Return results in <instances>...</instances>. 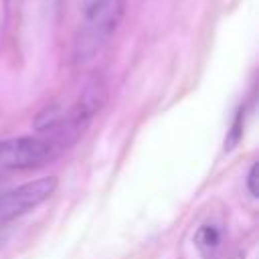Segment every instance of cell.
I'll list each match as a JSON object with an SVG mask.
<instances>
[{
    "mask_svg": "<svg viewBox=\"0 0 259 259\" xmlns=\"http://www.w3.org/2000/svg\"><path fill=\"white\" fill-rule=\"evenodd\" d=\"M123 8L125 0H93L75 40L77 61H87L101 51V47L115 32L123 16Z\"/></svg>",
    "mask_w": 259,
    "mask_h": 259,
    "instance_id": "1",
    "label": "cell"
},
{
    "mask_svg": "<svg viewBox=\"0 0 259 259\" xmlns=\"http://www.w3.org/2000/svg\"><path fill=\"white\" fill-rule=\"evenodd\" d=\"M61 152L57 140H42L32 136H18L0 142V168L32 170L53 162Z\"/></svg>",
    "mask_w": 259,
    "mask_h": 259,
    "instance_id": "2",
    "label": "cell"
},
{
    "mask_svg": "<svg viewBox=\"0 0 259 259\" xmlns=\"http://www.w3.org/2000/svg\"><path fill=\"white\" fill-rule=\"evenodd\" d=\"M55 188H57V178L45 176V178H36L32 182L0 192V223H6L30 212L32 208L42 204L55 192Z\"/></svg>",
    "mask_w": 259,
    "mask_h": 259,
    "instance_id": "3",
    "label": "cell"
},
{
    "mask_svg": "<svg viewBox=\"0 0 259 259\" xmlns=\"http://www.w3.org/2000/svg\"><path fill=\"white\" fill-rule=\"evenodd\" d=\"M194 243H196V247L202 253L208 255V253H212L219 247V243H221V231L214 225H202L196 231V235H194Z\"/></svg>",
    "mask_w": 259,
    "mask_h": 259,
    "instance_id": "4",
    "label": "cell"
},
{
    "mask_svg": "<svg viewBox=\"0 0 259 259\" xmlns=\"http://www.w3.org/2000/svg\"><path fill=\"white\" fill-rule=\"evenodd\" d=\"M241 125H243V111H239L237 117H235V121H233V132H231V136L227 140V150H231L239 142V138H241Z\"/></svg>",
    "mask_w": 259,
    "mask_h": 259,
    "instance_id": "5",
    "label": "cell"
},
{
    "mask_svg": "<svg viewBox=\"0 0 259 259\" xmlns=\"http://www.w3.org/2000/svg\"><path fill=\"white\" fill-rule=\"evenodd\" d=\"M247 188H249V194L251 196H257V164H253L249 168V174H247Z\"/></svg>",
    "mask_w": 259,
    "mask_h": 259,
    "instance_id": "6",
    "label": "cell"
},
{
    "mask_svg": "<svg viewBox=\"0 0 259 259\" xmlns=\"http://www.w3.org/2000/svg\"><path fill=\"white\" fill-rule=\"evenodd\" d=\"M4 241H6V233L0 229V249H2V245H4Z\"/></svg>",
    "mask_w": 259,
    "mask_h": 259,
    "instance_id": "7",
    "label": "cell"
},
{
    "mask_svg": "<svg viewBox=\"0 0 259 259\" xmlns=\"http://www.w3.org/2000/svg\"><path fill=\"white\" fill-rule=\"evenodd\" d=\"M233 259H245V255H241V253H239V255H235Z\"/></svg>",
    "mask_w": 259,
    "mask_h": 259,
    "instance_id": "8",
    "label": "cell"
}]
</instances>
